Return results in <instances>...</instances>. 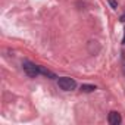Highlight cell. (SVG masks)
<instances>
[{"instance_id":"obj_3","label":"cell","mask_w":125,"mask_h":125,"mask_svg":"<svg viewBox=\"0 0 125 125\" xmlns=\"http://www.w3.org/2000/svg\"><path fill=\"white\" fill-rule=\"evenodd\" d=\"M107 121H109V124H110V125H119V124H121V121H122V116H121V113H119V112L112 110V112L109 113V116H107Z\"/></svg>"},{"instance_id":"obj_6","label":"cell","mask_w":125,"mask_h":125,"mask_svg":"<svg viewBox=\"0 0 125 125\" xmlns=\"http://www.w3.org/2000/svg\"><path fill=\"white\" fill-rule=\"evenodd\" d=\"M109 3H110V6H112L113 9H115V8L118 6V5H116V2H115V0H109Z\"/></svg>"},{"instance_id":"obj_2","label":"cell","mask_w":125,"mask_h":125,"mask_svg":"<svg viewBox=\"0 0 125 125\" xmlns=\"http://www.w3.org/2000/svg\"><path fill=\"white\" fill-rule=\"evenodd\" d=\"M22 68H24L25 74L28 77H31V78H35L37 75H40V66L32 63V62H30V60H24L22 62Z\"/></svg>"},{"instance_id":"obj_5","label":"cell","mask_w":125,"mask_h":125,"mask_svg":"<svg viewBox=\"0 0 125 125\" xmlns=\"http://www.w3.org/2000/svg\"><path fill=\"white\" fill-rule=\"evenodd\" d=\"M40 74H43V75H46V77H50V78H56V75H54L52 71H49V69H46V68H43V66H40Z\"/></svg>"},{"instance_id":"obj_1","label":"cell","mask_w":125,"mask_h":125,"mask_svg":"<svg viewBox=\"0 0 125 125\" xmlns=\"http://www.w3.org/2000/svg\"><path fill=\"white\" fill-rule=\"evenodd\" d=\"M57 85L63 91H72L77 87V81L74 78H69V77H62L57 80Z\"/></svg>"},{"instance_id":"obj_4","label":"cell","mask_w":125,"mask_h":125,"mask_svg":"<svg viewBox=\"0 0 125 125\" xmlns=\"http://www.w3.org/2000/svg\"><path fill=\"white\" fill-rule=\"evenodd\" d=\"M94 90H96V85H90V84H83L81 85V91H84V93H91Z\"/></svg>"}]
</instances>
